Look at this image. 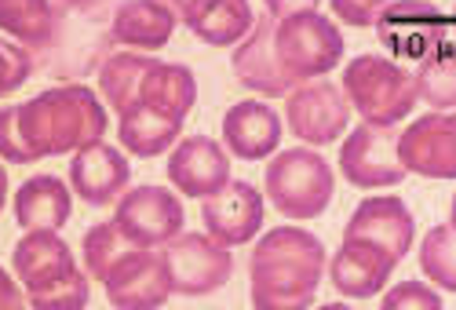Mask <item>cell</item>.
<instances>
[{"label": "cell", "mask_w": 456, "mask_h": 310, "mask_svg": "<svg viewBox=\"0 0 456 310\" xmlns=\"http://www.w3.org/2000/svg\"><path fill=\"white\" fill-rule=\"evenodd\" d=\"M344 59V37L314 4H263L248 37L234 48L238 85L256 95H289Z\"/></svg>", "instance_id": "6da1fadb"}, {"label": "cell", "mask_w": 456, "mask_h": 310, "mask_svg": "<svg viewBox=\"0 0 456 310\" xmlns=\"http://www.w3.org/2000/svg\"><path fill=\"white\" fill-rule=\"evenodd\" d=\"M99 92L118 113L121 146L135 158L165 153L198 102V81L183 62L118 52L99 66Z\"/></svg>", "instance_id": "7a4b0ae2"}, {"label": "cell", "mask_w": 456, "mask_h": 310, "mask_svg": "<svg viewBox=\"0 0 456 310\" xmlns=\"http://www.w3.org/2000/svg\"><path fill=\"white\" fill-rule=\"evenodd\" d=\"M106 135V106L88 85H59L0 110V161L33 165L77 153Z\"/></svg>", "instance_id": "3957f363"}, {"label": "cell", "mask_w": 456, "mask_h": 310, "mask_svg": "<svg viewBox=\"0 0 456 310\" xmlns=\"http://www.w3.org/2000/svg\"><path fill=\"white\" fill-rule=\"evenodd\" d=\"M412 238L416 223L398 193L365 198L351 212L344 226V241H339V252L329 266L336 292H344L347 299H369L384 292L398 263L412 249Z\"/></svg>", "instance_id": "277c9868"}, {"label": "cell", "mask_w": 456, "mask_h": 310, "mask_svg": "<svg viewBox=\"0 0 456 310\" xmlns=\"http://www.w3.org/2000/svg\"><path fill=\"white\" fill-rule=\"evenodd\" d=\"M325 278V245L303 226H274L248 259L252 310H311Z\"/></svg>", "instance_id": "5b68a950"}, {"label": "cell", "mask_w": 456, "mask_h": 310, "mask_svg": "<svg viewBox=\"0 0 456 310\" xmlns=\"http://www.w3.org/2000/svg\"><path fill=\"white\" fill-rule=\"evenodd\" d=\"M85 266L95 281H102L113 310H161L168 303V278L161 252L132 245L113 223L92 226L85 241Z\"/></svg>", "instance_id": "8992f818"}, {"label": "cell", "mask_w": 456, "mask_h": 310, "mask_svg": "<svg viewBox=\"0 0 456 310\" xmlns=\"http://www.w3.org/2000/svg\"><path fill=\"white\" fill-rule=\"evenodd\" d=\"M15 278L26 289L33 310H85L88 306V278L81 274L69 245L55 230H26L12 249Z\"/></svg>", "instance_id": "52a82bcc"}, {"label": "cell", "mask_w": 456, "mask_h": 310, "mask_svg": "<svg viewBox=\"0 0 456 310\" xmlns=\"http://www.w3.org/2000/svg\"><path fill=\"white\" fill-rule=\"evenodd\" d=\"M339 92H344L351 110L362 113V125H372V128H395L420 102V88H416L412 69L384 55L351 59Z\"/></svg>", "instance_id": "ba28073f"}, {"label": "cell", "mask_w": 456, "mask_h": 310, "mask_svg": "<svg viewBox=\"0 0 456 310\" xmlns=\"http://www.w3.org/2000/svg\"><path fill=\"white\" fill-rule=\"evenodd\" d=\"M263 186H267L271 205L285 219L303 223V219H318L329 208L336 193V175L322 153L307 146H292L271 158L267 172H263Z\"/></svg>", "instance_id": "9c48e42d"}, {"label": "cell", "mask_w": 456, "mask_h": 310, "mask_svg": "<svg viewBox=\"0 0 456 310\" xmlns=\"http://www.w3.org/2000/svg\"><path fill=\"white\" fill-rule=\"evenodd\" d=\"M165 263V278H168V292L172 296H212L219 292L234 274V256L226 252L219 241H212L208 234H179L165 245L161 252Z\"/></svg>", "instance_id": "30bf717a"}, {"label": "cell", "mask_w": 456, "mask_h": 310, "mask_svg": "<svg viewBox=\"0 0 456 310\" xmlns=\"http://www.w3.org/2000/svg\"><path fill=\"white\" fill-rule=\"evenodd\" d=\"M183 205L175 193H168L165 186H135L128 193H121L118 212H113V226L121 234L139 245V249H158L168 245L172 238L183 234Z\"/></svg>", "instance_id": "8fae6325"}, {"label": "cell", "mask_w": 456, "mask_h": 310, "mask_svg": "<svg viewBox=\"0 0 456 310\" xmlns=\"http://www.w3.org/2000/svg\"><path fill=\"white\" fill-rule=\"evenodd\" d=\"M379 41H384L398 59H409L420 69L449 45V15L428 8V4H384L376 19Z\"/></svg>", "instance_id": "7c38bea8"}, {"label": "cell", "mask_w": 456, "mask_h": 310, "mask_svg": "<svg viewBox=\"0 0 456 310\" xmlns=\"http://www.w3.org/2000/svg\"><path fill=\"white\" fill-rule=\"evenodd\" d=\"M339 172L351 186L362 190L398 186L409 175L398 161V128L358 125L339 146Z\"/></svg>", "instance_id": "4fadbf2b"}, {"label": "cell", "mask_w": 456, "mask_h": 310, "mask_svg": "<svg viewBox=\"0 0 456 310\" xmlns=\"http://www.w3.org/2000/svg\"><path fill=\"white\" fill-rule=\"evenodd\" d=\"M285 121L289 132L311 146H329L351 125V106L332 81H311L289 92L285 99Z\"/></svg>", "instance_id": "5bb4252c"}, {"label": "cell", "mask_w": 456, "mask_h": 310, "mask_svg": "<svg viewBox=\"0 0 456 310\" xmlns=\"http://www.w3.org/2000/svg\"><path fill=\"white\" fill-rule=\"evenodd\" d=\"M398 161L405 172L424 179L456 175V118L452 113H424L405 132H398Z\"/></svg>", "instance_id": "9a60e30c"}, {"label": "cell", "mask_w": 456, "mask_h": 310, "mask_svg": "<svg viewBox=\"0 0 456 310\" xmlns=\"http://www.w3.org/2000/svg\"><path fill=\"white\" fill-rule=\"evenodd\" d=\"M201 219L208 226V238L223 249L248 245L263 226V193L245 179H231L219 193L205 198Z\"/></svg>", "instance_id": "2e32d148"}, {"label": "cell", "mask_w": 456, "mask_h": 310, "mask_svg": "<svg viewBox=\"0 0 456 310\" xmlns=\"http://www.w3.org/2000/svg\"><path fill=\"white\" fill-rule=\"evenodd\" d=\"M128 183H132V165H128V158L118 146L92 143V146L73 153L69 186L85 205H92V208L113 205L128 190Z\"/></svg>", "instance_id": "e0dca14e"}, {"label": "cell", "mask_w": 456, "mask_h": 310, "mask_svg": "<svg viewBox=\"0 0 456 310\" xmlns=\"http://www.w3.org/2000/svg\"><path fill=\"white\" fill-rule=\"evenodd\" d=\"M168 179L186 198H212L231 183V153L208 135H186L168 158Z\"/></svg>", "instance_id": "ac0fdd59"}, {"label": "cell", "mask_w": 456, "mask_h": 310, "mask_svg": "<svg viewBox=\"0 0 456 310\" xmlns=\"http://www.w3.org/2000/svg\"><path fill=\"white\" fill-rule=\"evenodd\" d=\"M223 143L226 150L241 161H267L281 146V118L278 110L259 102V99H245L234 102L223 118Z\"/></svg>", "instance_id": "d6986e66"}, {"label": "cell", "mask_w": 456, "mask_h": 310, "mask_svg": "<svg viewBox=\"0 0 456 310\" xmlns=\"http://www.w3.org/2000/svg\"><path fill=\"white\" fill-rule=\"evenodd\" d=\"M172 12L190 33L212 48L241 45L256 22V12L245 0H183V4H172Z\"/></svg>", "instance_id": "ffe728a7"}, {"label": "cell", "mask_w": 456, "mask_h": 310, "mask_svg": "<svg viewBox=\"0 0 456 310\" xmlns=\"http://www.w3.org/2000/svg\"><path fill=\"white\" fill-rule=\"evenodd\" d=\"M175 12L172 4L158 0H128L110 12V37L128 48H165L175 33Z\"/></svg>", "instance_id": "44dd1931"}, {"label": "cell", "mask_w": 456, "mask_h": 310, "mask_svg": "<svg viewBox=\"0 0 456 310\" xmlns=\"http://www.w3.org/2000/svg\"><path fill=\"white\" fill-rule=\"evenodd\" d=\"M73 198L59 175H33L15 193V223L26 230H59L69 223Z\"/></svg>", "instance_id": "7402d4cb"}, {"label": "cell", "mask_w": 456, "mask_h": 310, "mask_svg": "<svg viewBox=\"0 0 456 310\" xmlns=\"http://www.w3.org/2000/svg\"><path fill=\"white\" fill-rule=\"evenodd\" d=\"M0 29L12 33L22 52L48 55L59 29V4L45 0H0Z\"/></svg>", "instance_id": "603a6c76"}, {"label": "cell", "mask_w": 456, "mask_h": 310, "mask_svg": "<svg viewBox=\"0 0 456 310\" xmlns=\"http://www.w3.org/2000/svg\"><path fill=\"white\" fill-rule=\"evenodd\" d=\"M420 270L438 289L456 292V238L449 223H438L420 241Z\"/></svg>", "instance_id": "cb8c5ba5"}, {"label": "cell", "mask_w": 456, "mask_h": 310, "mask_svg": "<svg viewBox=\"0 0 456 310\" xmlns=\"http://www.w3.org/2000/svg\"><path fill=\"white\" fill-rule=\"evenodd\" d=\"M379 310H445V306H442V296L431 285H424V281H398L384 296Z\"/></svg>", "instance_id": "d4e9b609"}, {"label": "cell", "mask_w": 456, "mask_h": 310, "mask_svg": "<svg viewBox=\"0 0 456 310\" xmlns=\"http://www.w3.org/2000/svg\"><path fill=\"white\" fill-rule=\"evenodd\" d=\"M33 73V55L22 52L15 41H0V99L19 92Z\"/></svg>", "instance_id": "484cf974"}, {"label": "cell", "mask_w": 456, "mask_h": 310, "mask_svg": "<svg viewBox=\"0 0 456 310\" xmlns=\"http://www.w3.org/2000/svg\"><path fill=\"white\" fill-rule=\"evenodd\" d=\"M332 12L344 19V22H351V26H376L384 4H351V0H336Z\"/></svg>", "instance_id": "4316f807"}, {"label": "cell", "mask_w": 456, "mask_h": 310, "mask_svg": "<svg viewBox=\"0 0 456 310\" xmlns=\"http://www.w3.org/2000/svg\"><path fill=\"white\" fill-rule=\"evenodd\" d=\"M0 310H26V296L19 292V281H12L4 266H0Z\"/></svg>", "instance_id": "83f0119b"}, {"label": "cell", "mask_w": 456, "mask_h": 310, "mask_svg": "<svg viewBox=\"0 0 456 310\" xmlns=\"http://www.w3.org/2000/svg\"><path fill=\"white\" fill-rule=\"evenodd\" d=\"M4 201H8V172L0 165V212H4Z\"/></svg>", "instance_id": "f1b7e54d"}, {"label": "cell", "mask_w": 456, "mask_h": 310, "mask_svg": "<svg viewBox=\"0 0 456 310\" xmlns=\"http://www.w3.org/2000/svg\"><path fill=\"white\" fill-rule=\"evenodd\" d=\"M318 310H351V306H347V303H322Z\"/></svg>", "instance_id": "f546056e"}]
</instances>
